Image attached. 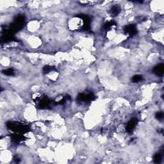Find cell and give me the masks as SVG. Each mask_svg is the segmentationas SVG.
Instances as JSON below:
<instances>
[{"mask_svg":"<svg viewBox=\"0 0 164 164\" xmlns=\"http://www.w3.org/2000/svg\"><path fill=\"white\" fill-rule=\"evenodd\" d=\"M138 123V120L136 118H133L130 120H129L126 126V130L128 133H131L133 129H135V126H137Z\"/></svg>","mask_w":164,"mask_h":164,"instance_id":"cell-6","label":"cell"},{"mask_svg":"<svg viewBox=\"0 0 164 164\" xmlns=\"http://www.w3.org/2000/svg\"><path fill=\"white\" fill-rule=\"evenodd\" d=\"M3 73L7 76H12L14 75V71L12 68H9V69H7L6 70L3 71Z\"/></svg>","mask_w":164,"mask_h":164,"instance_id":"cell-12","label":"cell"},{"mask_svg":"<svg viewBox=\"0 0 164 164\" xmlns=\"http://www.w3.org/2000/svg\"><path fill=\"white\" fill-rule=\"evenodd\" d=\"M11 139L15 143H19L21 142L24 141L26 139V137L21 133H14L11 135Z\"/></svg>","mask_w":164,"mask_h":164,"instance_id":"cell-7","label":"cell"},{"mask_svg":"<svg viewBox=\"0 0 164 164\" xmlns=\"http://www.w3.org/2000/svg\"><path fill=\"white\" fill-rule=\"evenodd\" d=\"M124 32L129 36H133L137 33V30L135 24L126 25L124 28Z\"/></svg>","mask_w":164,"mask_h":164,"instance_id":"cell-5","label":"cell"},{"mask_svg":"<svg viewBox=\"0 0 164 164\" xmlns=\"http://www.w3.org/2000/svg\"><path fill=\"white\" fill-rule=\"evenodd\" d=\"M155 117L158 120H162L163 118V113L162 112H158L156 114Z\"/></svg>","mask_w":164,"mask_h":164,"instance_id":"cell-15","label":"cell"},{"mask_svg":"<svg viewBox=\"0 0 164 164\" xmlns=\"http://www.w3.org/2000/svg\"><path fill=\"white\" fill-rule=\"evenodd\" d=\"M34 101L35 103H37L38 104V107L41 109H46V108L49 107L51 104H55L54 102L53 103L52 101L46 96L36 98Z\"/></svg>","mask_w":164,"mask_h":164,"instance_id":"cell-3","label":"cell"},{"mask_svg":"<svg viewBox=\"0 0 164 164\" xmlns=\"http://www.w3.org/2000/svg\"><path fill=\"white\" fill-rule=\"evenodd\" d=\"M142 80H143V77H142L141 75H135L132 78V81H133V82H134V83L140 82Z\"/></svg>","mask_w":164,"mask_h":164,"instance_id":"cell-14","label":"cell"},{"mask_svg":"<svg viewBox=\"0 0 164 164\" xmlns=\"http://www.w3.org/2000/svg\"><path fill=\"white\" fill-rule=\"evenodd\" d=\"M115 25H116V23L115 21L114 20H111L110 21H109V22H107L105 24L104 28L106 30H109L113 27L114 26H115Z\"/></svg>","mask_w":164,"mask_h":164,"instance_id":"cell-11","label":"cell"},{"mask_svg":"<svg viewBox=\"0 0 164 164\" xmlns=\"http://www.w3.org/2000/svg\"><path fill=\"white\" fill-rule=\"evenodd\" d=\"M120 10H121V9H120V6H119L118 5H115L112 7L111 8V14L112 15V16H117L120 14Z\"/></svg>","mask_w":164,"mask_h":164,"instance_id":"cell-9","label":"cell"},{"mask_svg":"<svg viewBox=\"0 0 164 164\" xmlns=\"http://www.w3.org/2000/svg\"><path fill=\"white\" fill-rule=\"evenodd\" d=\"M153 73L158 76H161L164 73V65L163 64H160L155 66L153 70Z\"/></svg>","mask_w":164,"mask_h":164,"instance_id":"cell-8","label":"cell"},{"mask_svg":"<svg viewBox=\"0 0 164 164\" xmlns=\"http://www.w3.org/2000/svg\"><path fill=\"white\" fill-rule=\"evenodd\" d=\"M54 70H55V67L50 66H45L44 68H43V72H44V74H47V73H49Z\"/></svg>","mask_w":164,"mask_h":164,"instance_id":"cell-13","label":"cell"},{"mask_svg":"<svg viewBox=\"0 0 164 164\" xmlns=\"http://www.w3.org/2000/svg\"><path fill=\"white\" fill-rule=\"evenodd\" d=\"M95 96L92 92H87V93H80L78 94L77 97L78 101L80 102H90L94 100Z\"/></svg>","mask_w":164,"mask_h":164,"instance_id":"cell-4","label":"cell"},{"mask_svg":"<svg viewBox=\"0 0 164 164\" xmlns=\"http://www.w3.org/2000/svg\"><path fill=\"white\" fill-rule=\"evenodd\" d=\"M24 20L25 18L24 16L21 15H19L18 16H17L14 22H13L10 25V27L9 29L10 31L12 32L13 33L19 31L20 29L23 28V24L24 23Z\"/></svg>","mask_w":164,"mask_h":164,"instance_id":"cell-2","label":"cell"},{"mask_svg":"<svg viewBox=\"0 0 164 164\" xmlns=\"http://www.w3.org/2000/svg\"><path fill=\"white\" fill-rule=\"evenodd\" d=\"M162 160V154L160 153H157L154 155L153 161L154 163H159Z\"/></svg>","mask_w":164,"mask_h":164,"instance_id":"cell-10","label":"cell"},{"mask_svg":"<svg viewBox=\"0 0 164 164\" xmlns=\"http://www.w3.org/2000/svg\"><path fill=\"white\" fill-rule=\"evenodd\" d=\"M7 126L8 129L14 133H21V134H24V133H27L30 130V128L27 125L18 122H8L7 123Z\"/></svg>","mask_w":164,"mask_h":164,"instance_id":"cell-1","label":"cell"}]
</instances>
